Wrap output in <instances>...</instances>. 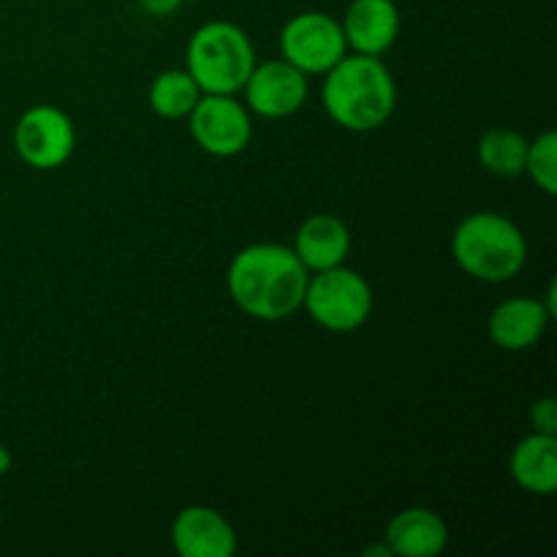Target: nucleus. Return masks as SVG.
<instances>
[{
	"mask_svg": "<svg viewBox=\"0 0 557 557\" xmlns=\"http://www.w3.org/2000/svg\"><path fill=\"white\" fill-rule=\"evenodd\" d=\"M302 308L324 330L354 332L373 313V292L357 270L337 264L332 270L310 272Z\"/></svg>",
	"mask_w": 557,
	"mask_h": 557,
	"instance_id": "nucleus-5",
	"label": "nucleus"
},
{
	"mask_svg": "<svg viewBox=\"0 0 557 557\" xmlns=\"http://www.w3.org/2000/svg\"><path fill=\"white\" fill-rule=\"evenodd\" d=\"M188 128L196 145L215 158H234L253 139V120L248 107L234 96L201 92L188 114Z\"/></svg>",
	"mask_w": 557,
	"mask_h": 557,
	"instance_id": "nucleus-8",
	"label": "nucleus"
},
{
	"mask_svg": "<svg viewBox=\"0 0 557 557\" xmlns=\"http://www.w3.org/2000/svg\"><path fill=\"white\" fill-rule=\"evenodd\" d=\"M528 139L515 128H490L479 139V161L495 177L525 174Z\"/></svg>",
	"mask_w": 557,
	"mask_h": 557,
	"instance_id": "nucleus-16",
	"label": "nucleus"
},
{
	"mask_svg": "<svg viewBox=\"0 0 557 557\" xmlns=\"http://www.w3.org/2000/svg\"><path fill=\"white\" fill-rule=\"evenodd\" d=\"M451 256L473 281L506 283L525 267L528 239L506 215L471 212L451 232Z\"/></svg>",
	"mask_w": 557,
	"mask_h": 557,
	"instance_id": "nucleus-3",
	"label": "nucleus"
},
{
	"mask_svg": "<svg viewBox=\"0 0 557 557\" xmlns=\"http://www.w3.org/2000/svg\"><path fill=\"white\" fill-rule=\"evenodd\" d=\"M310 272L294 248L256 243L234 253L226 272L228 297L243 313L259 321H283L302 310Z\"/></svg>",
	"mask_w": 557,
	"mask_h": 557,
	"instance_id": "nucleus-1",
	"label": "nucleus"
},
{
	"mask_svg": "<svg viewBox=\"0 0 557 557\" xmlns=\"http://www.w3.org/2000/svg\"><path fill=\"white\" fill-rule=\"evenodd\" d=\"M549 319L553 313L547 310L544 299L511 297L490 313V341L504 351H528L542 341Z\"/></svg>",
	"mask_w": 557,
	"mask_h": 557,
	"instance_id": "nucleus-12",
	"label": "nucleus"
},
{
	"mask_svg": "<svg viewBox=\"0 0 557 557\" xmlns=\"http://www.w3.org/2000/svg\"><path fill=\"white\" fill-rule=\"evenodd\" d=\"M199 98V85L185 69L161 71L150 85V107L163 120L188 117Z\"/></svg>",
	"mask_w": 557,
	"mask_h": 557,
	"instance_id": "nucleus-17",
	"label": "nucleus"
},
{
	"mask_svg": "<svg viewBox=\"0 0 557 557\" xmlns=\"http://www.w3.org/2000/svg\"><path fill=\"white\" fill-rule=\"evenodd\" d=\"M281 54L305 76L326 74L348 54L341 20L324 11H302L292 16L281 30Z\"/></svg>",
	"mask_w": 557,
	"mask_h": 557,
	"instance_id": "nucleus-7",
	"label": "nucleus"
},
{
	"mask_svg": "<svg viewBox=\"0 0 557 557\" xmlns=\"http://www.w3.org/2000/svg\"><path fill=\"white\" fill-rule=\"evenodd\" d=\"M525 174L547 196L557 194V134L544 131L536 139L528 141Z\"/></svg>",
	"mask_w": 557,
	"mask_h": 557,
	"instance_id": "nucleus-18",
	"label": "nucleus"
},
{
	"mask_svg": "<svg viewBox=\"0 0 557 557\" xmlns=\"http://www.w3.org/2000/svg\"><path fill=\"white\" fill-rule=\"evenodd\" d=\"M384 542L395 557H438L449 544V525L438 511L411 506L392 517Z\"/></svg>",
	"mask_w": 557,
	"mask_h": 557,
	"instance_id": "nucleus-13",
	"label": "nucleus"
},
{
	"mask_svg": "<svg viewBox=\"0 0 557 557\" xmlns=\"http://www.w3.org/2000/svg\"><path fill=\"white\" fill-rule=\"evenodd\" d=\"M308 76L283 58L256 63L243 85L248 112L267 120L292 117L308 101Z\"/></svg>",
	"mask_w": 557,
	"mask_h": 557,
	"instance_id": "nucleus-9",
	"label": "nucleus"
},
{
	"mask_svg": "<svg viewBox=\"0 0 557 557\" xmlns=\"http://www.w3.org/2000/svg\"><path fill=\"white\" fill-rule=\"evenodd\" d=\"M11 462H14V457H11L9 446L0 444V476H5L11 471Z\"/></svg>",
	"mask_w": 557,
	"mask_h": 557,
	"instance_id": "nucleus-21",
	"label": "nucleus"
},
{
	"mask_svg": "<svg viewBox=\"0 0 557 557\" xmlns=\"http://www.w3.org/2000/svg\"><path fill=\"white\" fill-rule=\"evenodd\" d=\"M14 150L30 169L52 172L76 150V128L63 109L36 103L25 109L14 123Z\"/></svg>",
	"mask_w": 557,
	"mask_h": 557,
	"instance_id": "nucleus-6",
	"label": "nucleus"
},
{
	"mask_svg": "<svg viewBox=\"0 0 557 557\" xmlns=\"http://www.w3.org/2000/svg\"><path fill=\"white\" fill-rule=\"evenodd\" d=\"M256 65V49L248 33L226 20H212L196 27L185 49V71L201 92L234 96Z\"/></svg>",
	"mask_w": 557,
	"mask_h": 557,
	"instance_id": "nucleus-4",
	"label": "nucleus"
},
{
	"mask_svg": "<svg viewBox=\"0 0 557 557\" xmlns=\"http://www.w3.org/2000/svg\"><path fill=\"white\" fill-rule=\"evenodd\" d=\"M509 473L525 493L553 495L557 490V435L536 433L520 441L509 455Z\"/></svg>",
	"mask_w": 557,
	"mask_h": 557,
	"instance_id": "nucleus-15",
	"label": "nucleus"
},
{
	"mask_svg": "<svg viewBox=\"0 0 557 557\" xmlns=\"http://www.w3.org/2000/svg\"><path fill=\"white\" fill-rule=\"evenodd\" d=\"M531 422L536 433L557 435V400L555 397H542L531 406Z\"/></svg>",
	"mask_w": 557,
	"mask_h": 557,
	"instance_id": "nucleus-19",
	"label": "nucleus"
},
{
	"mask_svg": "<svg viewBox=\"0 0 557 557\" xmlns=\"http://www.w3.org/2000/svg\"><path fill=\"white\" fill-rule=\"evenodd\" d=\"M294 253L308 272L332 270L337 264H346L348 253H351V232L335 215H326V212L310 215L297 228Z\"/></svg>",
	"mask_w": 557,
	"mask_h": 557,
	"instance_id": "nucleus-14",
	"label": "nucleus"
},
{
	"mask_svg": "<svg viewBox=\"0 0 557 557\" xmlns=\"http://www.w3.org/2000/svg\"><path fill=\"white\" fill-rule=\"evenodd\" d=\"M321 103L332 123L354 134H368L381 128L395 112V76L381 58L346 54L324 74Z\"/></svg>",
	"mask_w": 557,
	"mask_h": 557,
	"instance_id": "nucleus-2",
	"label": "nucleus"
},
{
	"mask_svg": "<svg viewBox=\"0 0 557 557\" xmlns=\"http://www.w3.org/2000/svg\"><path fill=\"white\" fill-rule=\"evenodd\" d=\"M364 555L368 557H373V555H384V557H395L392 555V549L386 547V542H381V544H375V547H368L364 549Z\"/></svg>",
	"mask_w": 557,
	"mask_h": 557,
	"instance_id": "nucleus-22",
	"label": "nucleus"
},
{
	"mask_svg": "<svg viewBox=\"0 0 557 557\" xmlns=\"http://www.w3.org/2000/svg\"><path fill=\"white\" fill-rule=\"evenodd\" d=\"M341 27L354 52L381 58L400 36V9L395 0H351Z\"/></svg>",
	"mask_w": 557,
	"mask_h": 557,
	"instance_id": "nucleus-11",
	"label": "nucleus"
},
{
	"mask_svg": "<svg viewBox=\"0 0 557 557\" xmlns=\"http://www.w3.org/2000/svg\"><path fill=\"white\" fill-rule=\"evenodd\" d=\"M139 3L150 16H172L177 14L185 0H139Z\"/></svg>",
	"mask_w": 557,
	"mask_h": 557,
	"instance_id": "nucleus-20",
	"label": "nucleus"
},
{
	"mask_svg": "<svg viewBox=\"0 0 557 557\" xmlns=\"http://www.w3.org/2000/svg\"><path fill=\"white\" fill-rule=\"evenodd\" d=\"M0 525H3V515H0Z\"/></svg>",
	"mask_w": 557,
	"mask_h": 557,
	"instance_id": "nucleus-23",
	"label": "nucleus"
},
{
	"mask_svg": "<svg viewBox=\"0 0 557 557\" xmlns=\"http://www.w3.org/2000/svg\"><path fill=\"white\" fill-rule=\"evenodd\" d=\"M172 544L180 557H232L237 531L210 506H185L172 522Z\"/></svg>",
	"mask_w": 557,
	"mask_h": 557,
	"instance_id": "nucleus-10",
	"label": "nucleus"
}]
</instances>
